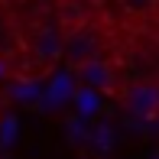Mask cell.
Listing matches in <instances>:
<instances>
[{"label":"cell","mask_w":159,"mask_h":159,"mask_svg":"<svg viewBox=\"0 0 159 159\" xmlns=\"http://www.w3.org/2000/svg\"><path fill=\"white\" fill-rule=\"evenodd\" d=\"M124 104L136 117H159V84H153V81L133 84L124 94Z\"/></svg>","instance_id":"cell-1"},{"label":"cell","mask_w":159,"mask_h":159,"mask_svg":"<svg viewBox=\"0 0 159 159\" xmlns=\"http://www.w3.org/2000/svg\"><path fill=\"white\" fill-rule=\"evenodd\" d=\"M78 78L88 88H98V91H111L114 88V68L104 59H98V55H88V59L78 62Z\"/></svg>","instance_id":"cell-2"}]
</instances>
